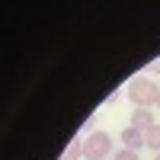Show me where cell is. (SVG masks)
<instances>
[{
  "label": "cell",
  "mask_w": 160,
  "mask_h": 160,
  "mask_svg": "<svg viewBox=\"0 0 160 160\" xmlns=\"http://www.w3.org/2000/svg\"><path fill=\"white\" fill-rule=\"evenodd\" d=\"M160 96V87L154 83L151 77H135L128 83V99L135 102V109H154Z\"/></svg>",
  "instance_id": "cell-1"
},
{
  "label": "cell",
  "mask_w": 160,
  "mask_h": 160,
  "mask_svg": "<svg viewBox=\"0 0 160 160\" xmlns=\"http://www.w3.org/2000/svg\"><path fill=\"white\" fill-rule=\"evenodd\" d=\"M109 154H112V135L90 131V138H83V160H109Z\"/></svg>",
  "instance_id": "cell-2"
},
{
  "label": "cell",
  "mask_w": 160,
  "mask_h": 160,
  "mask_svg": "<svg viewBox=\"0 0 160 160\" xmlns=\"http://www.w3.org/2000/svg\"><path fill=\"white\" fill-rule=\"evenodd\" d=\"M118 141L125 144L128 151H141V148H148V144H144V131H138V128H122V135H118Z\"/></svg>",
  "instance_id": "cell-3"
},
{
  "label": "cell",
  "mask_w": 160,
  "mask_h": 160,
  "mask_svg": "<svg viewBox=\"0 0 160 160\" xmlns=\"http://www.w3.org/2000/svg\"><path fill=\"white\" fill-rule=\"evenodd\" d=\"M154 125H157V118H154L151 109H135V112H131V128L148 131V128H154Z\"/></svg>",
  "instance_id": "cell-4"
},
{
  "label": "cell",
  "mask_w": 160,
  "mask_h": 160,
  "mask_svg": "<svg viewBox=\"0 0 160 160\" xmlns=\"http://www.w3.org/2000/svg\"><path fill=\"white\" fill-rule=\"evenodd\" d=\"M144 144H148L151 151H157V154H160V122H157L154 128H148V131H144Z\"/></svg>",
  "instance_id": "cell-5"
},
{
  "label": "cell",
  "mask_w": 160,
  "mask_h": 160,
  "mask_svg": "<svg viewBox=\"0 0 160 160\" xmlns=\"http://www.w3.org/2000/svg\"><path fill=\"white\" fill-rule=\"evenodd\" d=\"M83 157V141H71L68 148H64V157L61 160H80Z\"/></svg>",
  "instance_id": "cell-6"
},
{
  "label": "cell",
  "mask_w": 160,
  "mask_h": 160,
  "mask_svg": "<svg viewBox=\"0 0 160 160\" xmlns=\"http://www.w3.org/2000/svg\"><path fill=\"white\" fill-rule=\"evenodd\" d=\"M115 160H138V151H128V148H118Z\"/></svg>",
  "instance_id": "cell-7"
},
{
  "label": "cell",
  "mask_w": 160,
  "mask_h": 160,
  "mask_svg": "<svg viewBox=\"0 0 160 160\" xmlns=\"http://www.w3.org/2000/svg\"><path fill=\"white\" fill-rule=\"evenodd\" d=\"M151 74H160V58H157V61L151 64Z\"/></svg>",
  "instance_id": "cell-8"
},
{
  "label": "cell",
  "mask_w": 160,
  "mask_h": 160,
  "mask_svg": "<svg viewBox=\"0 0 160 160\" xmlns=\"http://www.w3.org/2000/svg\"><path fill=\"white\" fill-rule=\"evenodd\" d=\"M157 109H160V96H157Z\"/></svg>",
  "instance_id": "cell-9"
},
{
  "label": "cell",
  "mask_w": 160,
  "mask_h": 160,
  "mask_svg": "<svg viewBox=\"0 0 160 160\" xmlns=\"http://www.w3.org/2000/svg\"><path fill=\"white\" fill-rule=\"evenodd\" d=\"M154 160H160V154H157V157H154Z\"/></svg>",
  "instance_id": "cell-10"
}]
</instances>
